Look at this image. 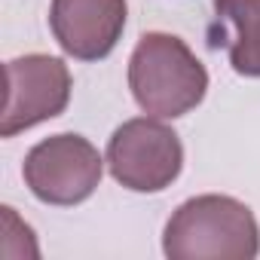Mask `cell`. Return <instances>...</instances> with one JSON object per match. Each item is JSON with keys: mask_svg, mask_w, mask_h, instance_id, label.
<instances>
[{"mask_svg": "<svg viewBox=\"0 0 260 260\" xmlns=\"http://www.w3.org/2000/svg\"><path fill=\"white\" fill-rule=\"evenodd\" d=\"M162 254L172 260H251L260 254V226L245 202L202 193L172 211Z\"/></svg>", "mask_w": 260, "mask_h": 260, "instance_id": "cell-1", "label": "cell"}, {"mask_svg": "<svg viewBox=\"0 0 260 260\" xmlns=\"http://www.w3.org/2000/svg\"><path fill=\"white\" fill-rule=\"evenodd\" d=\"M128 89L144 113L178 119L202 104L208 71L181 37L147 31L128 58Z\"/></svg>", "mask_w": 260, "mask_h": 260, "instance_id": "cell-2", "label": "cell"}, {"mask_svg": "<svg viewBox=\"0 0 260 260\" xmlns=\"http://www.w3.org/2000/svg\"><path fill=\"white\" fill-rule=\"evenodd\" d=\"M107 169L132 193H162L181 178L184 144L159 116H135L113 128L107 141Z\"/></svg>", "mask_w": 260, "mask_h": 260, "instance_id": "cell-3", "label": "cell"}, {"mask_svg": "<svg viewBox=\"0 0 260 260\" xmlns=\"http://www.w3.org/2000/svg\"><path fill=\"white\" fill-rule=\"evenodd\" d=\"M104 162L98 147L74 132H61V135H49L40 144H34L25 156L22 175L28 190L46 202V205H58V208H71L86 202L104 175Z\"/></svg>", "mask_w": 260, "mask_h": 260, "instance_id": "cell-4", "label": "cell"}, {"mask_svg": "<svg viewBox=\"0 0 260 260\" xmlns=\"http://www.w3.org/2000/svg\"><path fill=\"white\" fill-rule=\"evenodd\" d=\"M71 68L64 58L31 52L7 61V104L0 135L16 138L25 128H34L46 119L64 113L71 101Z\"/></svg>", "mask_w": 260, "mask_h": 260, "instance_id": "cell-5", "label": "cell"}, {"mask_svg": "<svg viewBox=\"0 0 260 260\" xmlns=\"http://www.w3.org/2000/svg\"><path fill=\"white\" fill-rule=\"evenodd\" d=\"M125 0H52L49 28L64 55L77 61H101L116 49L125 31Z\"/></svg>", "mask_w": 260, "mask_h": 260, "instance_id": "cell-6", "label": "cell"}, {"mask_svg": "<svg viewBox=\"0 0 260 260\" xmlns=\"http://www.w3.org/2000/svg\"><path fill=\"white\" fill-rule=\"evenodd\" d=\"M208 46H223L239 77H260V0H214Z\"/></svg>", "mask_w": 260, "mask_h": 260, "instance_id": "cell-7", "label": "cell"}]
</instances>
